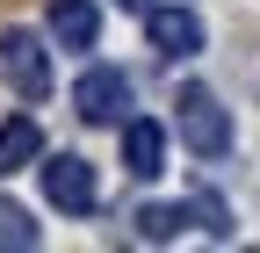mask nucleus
<instances>
[{
	"instance_id": "obj_1",
	"label": "nucleus",
	"mask_w": 260,
	"mask_h": 253,
	"mask_svg": "<svg viewBox=\"0 0 260 253\" xmlns=\"http://www.w3.org/2000/svg\"><path fill=\"white\" fill-rule=\"evenodd\" d=\"M174 131H181V145L195 152V160H224V152H232V116H224V102L210 87H181Z\"/></svg>"
},
{
	"instance_id": "obj_2",
	"label": "nucleus",
	"mask_w": 260,
	"mask_h": 253,
	"mask_svg": "<svg viewBox=\"0 0 260 253\" xmlns=\"http://www.w3.org/2000/svg\"><path fill=\"white\" fill-rule=\"evenodd\" d=\"M0 73H8V87L22 102H44L51 94V51H44L37 29H0Z\"/></svg>"
},
{
	"instance_id": "obj_3",
	"label": "nucleus",
	"mask_w": 260,
	"mask_h": 253,
	"mask_svg": "<svg viewBox=\"0 0 260 253\" xmlns=\"http://www.w3.org/2000/svg\"><path fill=\"white\" fill-rule=\"evenodd\" d=\"M73 109H80V123H123V109H130V73H123V66H87L80 87H73Z\"/></svg>"
},
{
	"instance_id": "obj_4",
	"label": "nucleus",
	"mask_w": 260,
	"mask_h": 253,
	"mask_svg": "<svg viewBox=\"0 0 260 253\" xmlns=\"http://www.w3.org/2000/svg\"><path fill=\"white\" fill-rule=\"evenodd\" d=\"M44 196L58 203V210H94V196H102V188H94V167L80 160V152H51L44 160Z\"/></svg>"
},
{
	"instance_id": "obj_5",
	"label": "nucleus",
	"mask_w": 260,
	"mask_h": 253,
	"mask_svg": "<svg viewBox=\"0 0 260 253\" xmlns=\"http://www.w3.org/2000/svg\"><path fill=\"white\" fill-rule=\"evenodd\" d=\"M145 37H152L159 58L181 66V58L203 51V15H195V8H152V15H145Z\"/></svg>"
},
{
	"instance_id": "obj_6",
	"label": "nucleus",
	"mask_w": 260,
	"mask_h": 253,
	"mask_svg": "<svg viewBox=\"0 0 260 253\" xmlns=\"http://www.w3.org/2000/svg\"><path fill=\"white\" fill-rule=\"evenodd\" d=\"M159 167H167V123H152V116H130V123H123V174L152 181Z\"/></svg>"
},
{
	"instance_id": "obj_7",
	"label": "nucleus",
	"mask_w": 260,
	"mask_h": 253,
	"mask_svg": "<svg viewBox=\"0 0 260 253\" xmlns=\"http://www.w3.org/2000/svg\"><path fill=\"white\" fill-rule=\"evenodd\" d=\"M51 37H58L65 51H94V37H102L94 0H51Z\"/></svg>"
},
{
	"instance_id": "obj_8",
	"label": "nucleus",
	"mask_w": 260,
	"mask_h": 253,
	"mask_svg": "<svg viewBox=\"0 0 260 253\" xmlns=\"http://www.w3.org/2000/svg\"><path fill=\"white\" fill-rule=\"evenodd\" d=\"M29 160H44V131L29 116H8V123H0V174H15Z\"/></svg>"
},
{
	"instance_id": "obj_9",
	"label": "nucleus",
	"mask_w": 260,
	"mask_h": 253,
	"mask_svg": "<svg viewBox=\"0 0 260 253\" xmlns=\"http://www.w3.org/2000/svg\"><path fill=\"white\" fill-rule=\"evenodd\" d=\"M188 217H195V210H181V203H145L130 225H138V239H145V246H167V239L188 225Z\"/></svg>"
},
{
	"instance_id": "obj_10",
	"label": "nucleus",
	"mask_w": 260,
	"mask_h": 253,
	"mask_svg": "<svg viewBox=\"0 0 260 253\" xmlns=\"http://www.w3.org/2000/svg\"><path fill=\"white\" fill-rule=\"evenodd\" d=\"M44 232H37V217H29L15 196H0V246H15V253H29Z\"/></svg>"
},
{
	"instance_id": "obj_11",
	"label": "nucleus",
	"mask_w": 260,
	"mask_h": 253,
	"mask_svg": "<svg viewBox=\"0 0 260 253\" xmlns=\"http://www.w3.org/2000/svg\"><path fill=\"white\" fill-rule=\"evenodd\" d=\"M188 210H195V225H203L210 239H232V210H224V196H210V188H195V196H188Z\"/></svg>"
},
{
	"instance_id": "obj_12",
	"label": "nucleus",
	"mask_w": 260,
	"mask_h": 253,
	"mask_svg": "<svg viewBox=\"0 0 260 253\" xmlns=\"http://www.w3.org/2000/svg\"><path fill=\"white\" fill-rule=\"evenodd\" d=\"M116 8H130V15H152V0H116Z\"/></svg>"
}]
</instances>
